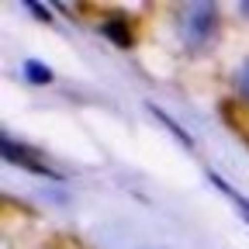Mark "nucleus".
I'll return each instance as SVG.
<instances>
[{"label": "nucleus", "instance_id": "2", "mask_svg": "<svg viewBox=\"0 0 249 249\" xmlns=\"http://www.w3.org/2000/svg\"><path fill=\"white\" fill-rule=\"evenodd\" d=\"M0 152H4V160H7V163H14V166H21V170H28V173H35V177L62 180V173H59V170H52V166L42 160V156H38L35 149H28L24 142H14L11 135L0 139Z\"/></svg>", "mask_w": 249, "mask_h": 249}, {"label": "nucleus", "instance_id": "6", "mask_svg": "<svg viewBox=\"0 0 249 249\" xmlns=\"http://www.w3.org/2000/svg\"><path fill=\"white\" fill-rule=\"evenodd\" d=\"M21 76H24L28 83H35V87H45V83H52V80H55V76H52V70H49V66H42L38 59H24Z\"/></svg>", "mask_w": 249, "mask_h": 249}, {"label": "nucleus", "instance_id": "7", "mask_svg": "<svg viewBox=\"0 0 249 249\" xmlns=\"http://www.w3.org/2000/svg\"><path fill=\"white\" fill-rule=\"evenodd\" d=\"M232 87H235V93H239V97H246V101H249V59L242 62L239 70H235V76H232Z\"/></svg>", "mask_w": 249, "mask_h": 249}, {"label": "nucleus", "instance_id": "1", "mask_svg": "<svg viewBox=\"0 0 249 249\" xmlns=\"http://www.w3.org/2000/svg\"><path fill=\"white\" fill-rule=\"evenodd\" d=\"M214 28H218V7L208 4V0H194V4H183L180 14H177V31H180V42L197 52L201 45L211 42L214 35Z\"/></svg>", "mask_w": 249, "mask_h": 249}, {"label": "nucleus", "instance_id": "5", "mask_svg": "<svg viewBox=\"0 0 249 249\" xmlns=\"http://www.w3.org/2000/svg\"><path fill=\"white\" fill-rule=\"evenodd\" d=\"M208 180H211V183L218 187V191H222V194H225V197H229V201H232V204H235V208L242 211V218H246V225H249V197H246V194H239L235 187H229V183H225L222 177H218V173H211V170H208Z\"/></svg>", "mask_w": 249, "mask_h": 249}, {"label": "nucleus", "instance_id": "8", "mask_svg": "<svg viewBox=\"0 0 249 249\" xmlns=\"http://www.w3.org/2000/svg\"><path fill=\"white\" fill-rule=\"evenodd\" d=\"M24 7H28L31 14H35L38 21H45V24L52 21V14H49V7H42V4H35V0H24Z\"/></svg>", "mask_w": 249, "mask_h": 249}, {"label": "nucleus", "instance_id": "9", "mask_svg": "<svg viewBox=\"0 0 249 249\" xmlns=\"http://www.w3.org/2000/svg\"><path fill=\"white\" fill-rule=\"evenodd\" d=\"M239 11H242V14L249 18V0H242V4H239Z\"/></svg>", "mask_w": 249, "mask_h": 249}, {"label": "nucleus", "instance_id": "4", "mask_svg": "<svg viewBox=\"0 0 249 249\" xmlns=\"http://www.w3.org/2000/svg\"><path fill=\"white\" fill-rule=\"evenodd\" d=\"M145 111H149V114H152L156 121H160V124H166V128H170V132L177 135V142H180L183 149H194V139H191V132H187L183 124H177V121H173V118H170V114H166L163 107H156V104L149 101V104H145Z\"/></svg>", "mask_w": 249, "mask_h": 249}, {"label": "nucleus", "instance_id": "3", "mask_svg": "<svg viewBox=\"0 0 249 249\" xmlns=\"http://www.w3.org/2000/svg\"><path fill=\"white\" fill-rule=\"evenodd\" d=\"M97 31H101V35H104L111 45H118V49H132V45H135V31H132V21H128V18H121V14H114V18H104Z\"/></svg>", "mask_w": 249, "mask_h": 249}]
</instances>
